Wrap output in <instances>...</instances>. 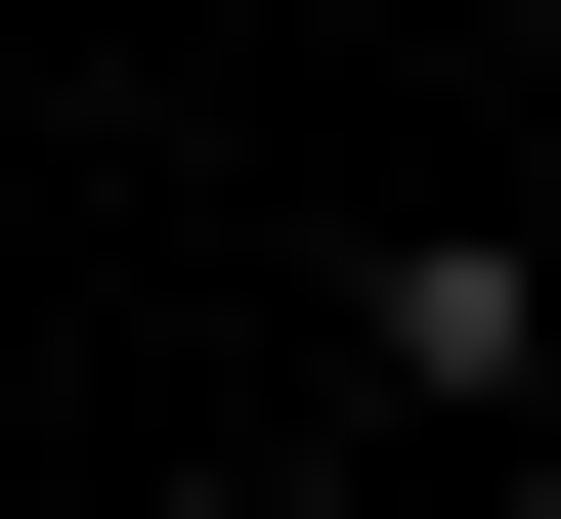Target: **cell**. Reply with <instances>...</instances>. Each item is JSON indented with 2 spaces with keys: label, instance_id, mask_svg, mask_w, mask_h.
I'll list each match as a JSON object with an SVG mask.
<instances>
[{
  "label": "cell",
  "instance_id": "1",
  "mask_svg": "<svg viewBox=\"0 0 561 519\" xmlns=\"http://www.w3.org/2000/svg\"><path fill=\"white\" fill-rule=\"evenodd\" d=\"M476 433H518V476H561V260H518V347H476Z\"/></svg>",
  "mask_w": 561,
  "mask_h": 519
}]
</instances>
